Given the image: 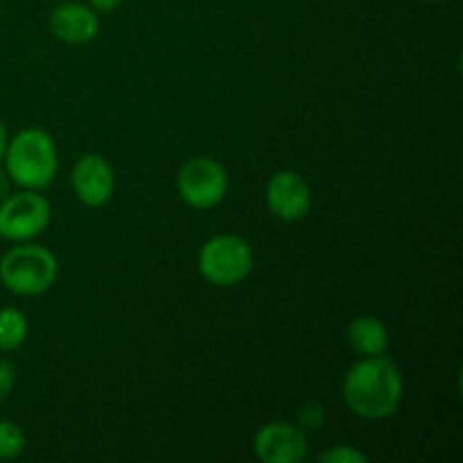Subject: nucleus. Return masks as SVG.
Segmentation results:
<instances>
[{
	"instance_id": "f257e3e1",
	"label": "nucleus",
	"mask_w": 463,
	"mask_h": 463,
	"mask_svg": "<svg viewBox=\"0 0 463 463\" xmlns=\"http://www.w3.org/2000/svg\"><path fill=\"white\" fill-rule=\"evenodd\" d=\"M344 401L360 419H387L402 401L401 371L384 355L362 357L344 378Z\"/></svg>"
},
{
	"instance_id": "f03ea898",
	"label": "nucleus",
	"mask_w": 463,
	"mask_h": 463,
	"mask_svg": "<svg viewBox=\"0 0 463 463\" xmlns=\"http://www.w3.org/2000/svg\"><path fill=\"white\" fill-rule=\"evenodd\" d=\"M3 163L9 179L23 190H43L57 176V145L48 131L23 129L9 138Z\"/></svg>"
},
{
	"instance_id": "7ed1b4c3",
	"label": "nucleus",
	"mask_w": 463,
	"mask_h": 463,
	"mask_svg": "<svg viewBox=\"0 0 463 463\" xmlns=\"http://www.w3.org/2000/svg\"><path fill=\"white\" fill-rule=\"evenodd\" d=\"M57 276V256L41 244H21L9 249L0 260V280L18 297H39L48 292Z\"/></svg>"
},
{
	"instance_id": "20e7f679",
	"label": "nucleus",
	"mask_w": 463,
	"mask_h": 463,
	"mask_svg": "<svg viewBox=\"0 0 463 463\" xmlns=\"http://www.w3.org/2000/svg\"><path fill=\"white\" fill-rule=\"evenodd\" d=\"M253 267V251L240 235H215L199 251V271L217 288H233L242 283Z\"/></svg>"
},
{
	"instance_id": "39448f33",
	"label": "nucleus",
	"mask_w": 463,
	"mask_h": 463,
	"mask_svg": "<svg viewBox=\"0 0 463 463\" xmlns=\"http://www.w3.org/2000/svg\"><path fill=\"white\" fill-rule=\"evenodd\" d=\"M50 217L52 208L39 190L7 194L0 202V238L9 242H27L48 229Z\"/></svg>"
},
{
	"instance_id": "423d86ee",
	"label": "nucleus",
	"mask_w": 463,
	"mask_h": 463,
	"mask_svg": "<svg viewBox=\"0 0 463 463\" xmlns=\"http://www.w3.org/2000/svg\"><path fill=\"white\" fill-rule=\"evenodd\" d=\"M176 188H179L181 199L190 208L197 211H208L217 206L226 197L229 190V175L224 165L211 156L190 158L176 176Z\"/></svg>"
},
{
	"instance_id": "0eeeda50",
	"label": "nucleus",
	"mask_w": 463,
	"mask_h": 463,
	"mask_svg": "<svg viewBox=\"0 0 463 463\" xmlns=\"http://www.w3.org/2000/svg\"><path fill=\"white\" fill-rule=\"evenodd\" d=\"M253 450L265 463H298L307 455V439L298 425L274 420L258 430Z\"/></svg>"
},
{
	"instance_id": "6e6552de",
	"label": "nucleus",
	"mask_w": 463,
	"mask_h": 463,
	"mask_svg": "<svg viewBox=\"0 0 463 463\" xmlns=\"http://www.w3.org/2000/svg\"><path fill=\"white\" fill-rule=\"evenodd\" d=\"M71 184L72 193L84 206L99 208L113 197L116 176H113L111 165L99 154H84L72 165Z\"/></svg>"
},
{
	"instance_id": "1a4fd4ad",
	"label": "nucleus",
	"mask_w": 463,
	"mask_h": 463,
	"mask_svg": "<svg viewBox=\"0 0 463 463\" xmlns=\"http://www.w3.org/2000/svg\"><path fill=\"white\" fill-rule=\"evenodd\" d=\"M267 203L269 211L283 222H297L307 215L312 206L310 185L301 175L292 170L276 172L267 184Z\"/></svg>"
},
{
	"instance_id": "9d476101",
	"label": "nucleus",
	"mask_w": 463,
	"mask_h": 463,
	"mask_svg": "<svg viewBox=\"0 0 463 463\" xmlns=\"http://www.w3.org/2000/svg\"><path fill=\"white\" fill-rule=\"evenodd\" d=\"M50 30L63 43H89L98 36V12L81 3H63L50 16Z\"/></svg>"
},
{
	"instance_id": "9b49d317",
	"label": "nucleus",
	"mask_w": 463,
	"mask_h": 463,
	"mask_svg": "<svg viewBox=\"0 0 463 463\" xmlns=\"http://www.w3.org/2000/svg\"><path fill=\"white\" fill-rule=\"evenodd\" d=\"M346 342L348 346L355 353H360V355L375 357L384 355V353L389 351L392 337H389L387 326H384L378 317L360 315L348 324Z\"/></svg>"
},
{
	"instance_id": "f8f14e48",
	"label": "nucleus",
	"mask_w": 463,
	"mask_h": 463,
	"mask_svg": "<svg viewBox=\"0 0 463 463\" xmlns=\"http://www.w3.org/2000/svg\"><path fill=\"white\" fill-rule=\"evenodd\" d=\"M30 333L27 317L16 307H3L0 310V351H16L23 346Z\"/></svg>"
},
{
	"instance_id": "ddd939ff",
	"label": "nucleus",
	"mask_w": 463,
	"mask_h": 463,
	"mask_svg": "<svg viewBox=\"0 0 463 463\" xmlns=\"http://www.w3.org/2000/svg\"><path fill=\"white\" fill-rule=\"evenodd\" d=\"M25 450V434L12 420H0V461H12Z\"/></svg>"
},
{
	"instance_id": "4468645a",
	"label": "nucleus",
	"mask_w": 463,
	"mask_h": 463,
	"mask_svg": "<svg viewBox=\"0 0 463 463\" xmlns=\"http://www.w3.org/2000/svg\"><path fill=\"white\" fill-rule=\"evenodd\" d=\"M319 461L324 463H366V455L351 446H335L330 450L321 452Z\"/></svg>"
},
{
	"instance_id": "2eb2a0df",
	"label": "nucleus",
	"mask_w": 463,
	"mask_h": 463,
	"mask_svg": "<svg viewBox=\"0 0 463 463\" xmlns=\"http://www.w3.org/2000/svg\"><path fill=\"white\" fill-rule=\"evenodd\" d=\"M298 420H301V428L319 430L326 420L324 405H319V402H307V405L301 407V411H298Z\"/></svg>"
},
{
	"instance_id": "dca6fc26",
	"label": "nucleus",
	"mask_w": 463,
	"mask_h": 463,
	"mask_svg": "<svg viewBox=\"0 0 463 463\" xmlns=\"http://www.w3.org/2000/svg\"><path fill=\"white\" fill-rule=\"evenodd\" d=\"M14 383H16V371L7 360H0V402L12 393Z\"/></svg>"
},
{
	"instance_id": "f3484780",
	"label": "nucleus",
	"mask_w": 463,
	"mask_h": 463,
	"mask_svg": "<svg viewBox=\"0 0 463 463\" xmlns=\"http://www.w3.org/2000/svg\"><path fill=\"white\" fill-rule=\"evenodd\" d=\"M90 7L95 9V12H102V14H109L113 12V9L118 7V5L122 3V0H89Z\"/></svg>"
},
{
	"instance_id": "a211bd4d",
	"label": "nucleus",
	"mask_w": 463,
	"mask_h": 463,
	"mask_svg": "<svg viewBox=\"0 0 463 463\" xmlns=\"http://www.w3.org/2000/svg\"><path fill=\"white\" fill-rule=\"evenodd\" d=\"M9 184H12V179L7 176V172L0 170V202L9 194Z\"/></svg>"
},
{
	"instance_id": "6ab92c4d",
	"label": "nucleus",
	"mask_w": 463,
	"mask_h": 463,
	"mask_svg": "<svg viewBox=\"0 0 463 463\" xmlns=\"http://www.w3.org/2000/svg\"><path fill=\"white\" fill-rule=\"evenodd\" d=\"M7 143H9L7 127H5V122L0 120V163H3V156H5V149H7Z\"/></svg>"
},
{
	"instance_id": "aec40b11",
	"label": "nucleus",
	"mask_w": 463,
	"mask_h": 463,
	"mask_svg": "<svg viewBox=\"0 0 463 463\" xmlns=\"http://www.w3.org/2000/svg\"><path fill=\"white\" fill-rule=\"evenodd\" d=\"M437 3H446V0H437Z\"/></svg>"
}]
</instances>
